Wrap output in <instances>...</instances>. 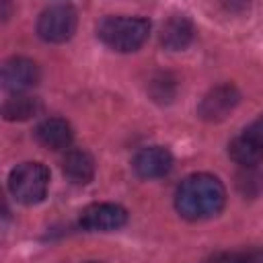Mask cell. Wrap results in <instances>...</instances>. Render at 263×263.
Segmentation results:
<instances>
[{"mask_svg": "<svg viewBox=\"0 0 263 263\" xmlns=\"http://www.w3.org/2000/svg\"><path fill=\"white\" fill-rule=\"evenodd\" d=\"M0 10H2V12H0V16H2L4 21H6V18H8V10H10L8 2H2V4H0Z\"/></svg>", "mask_w": 263, "mask_h": 263, "instance_id": "cell-18", "label": "cell"}, {"mask_svg": "<svg viewBox=\"0 0 263 263\" xmlns=\"http://www.w3.org/2000/svg\"><path fill=\"white\" fill-rule=\"evenodd\" d=\"M86 263H99V261H86Z\"/></svg>", "mask_w": 263, "mask_h": 263, "instance_id": "cell-19", "label": "cell"}, {"mask_svg": "<svg viewBox=\"0 0 263 263\" xmlns=\"http://www.w3.org/2000/svg\"><path fill=\"white\" fill-rule=\"evenodd\" d=\"M228 156L242 168H255L263 162V146H259L249 136L240 134L228 144Z\"/></svg>", "mask_w": 263, "mask_h": 263, "instance_id": "cell-12", "label": "cell"}, {"mask_svg": "<svg viewBox=\"0 0 263 263\" xmlns=\"http://www.w3.org/2000/svg\"><path fill=\"white\" fill-rule=\"evenodd\" d=\"M78 25V14L70 4H51L37 18V35L47 43L68 41Z\"/></svg>", "mask_w": 263, "mask_h": 263, "instance_id": "cell-4", "label": "cell"}, {"mask_svg": "<svg viewBox=\"0 0 263 263\" xmlns=\"http://www.w3.org/2000/svg\"><path fill=\"white\" fill-rule=\"evenodd\" d=\"M193 23L185 14H173L160 29V43L168 51H181L193 41Z\"/></svg>", "mask_w": 263, "mask_h": 263, "instance_id": "cell-10", "label": "cell"}, {"mask_svg": "<svg viewBox=\"0 0 263 263\" xmlns=\"http://www.w3.org/2000/svg\"><path fill=\"white\" fill-rule=\"evenodd\" d=\"M242 134L249 136L251 140H255L259 146H263V115H259L255 121H251V123L245 127Z\"/></svg>", "mask_w": 263, "mask_h": 263, "instance_id": "cell-17", "label": "cell"}, {"mask_svg": "<svg viewBox=\"0 0 263 263\" xmlns=\"http://www.w3.org/2000/svg\"><path fill=\"white\" fill-rule=\"evenodd\" d=\"M35 138L49 150H66L74 140L72 125L62 117H47L35 127Z\"/></svg>", "mask_w": 263, "mask_h": 263, "instance_id": "cell-9", "label": "cell"}, {"mask_svg": "<svg viewBox=\"0 0 263 263\" xmlns=\"http://www.w3.org/2000/svg\"><path fill=\"white\" fill-rule=\"evenodd\" d=\"M236 187L245 197H257L263 191V173L255 168H242L236 175Z\"/></svg>", "mask_w": 263, "mask_h": 263, "instance_id": "cell-15", "label": "cell"}, {"mask_svg": "<svg viewBox=\"0 0 263 263\" xmlns=\"http://www.w3.org/2000/svg\"><path fill=\"white\" fill-rule=\"evenodd\" d=\"M127 222V212L119 203L99 201L90 203L80 214V226L88 232H111Z\"/></svg>", "mask_w": 263, "mask_h": 263, "instance_id": "cell-6", "label": "cell"}, {"mask_svg": "<svg viewBox=\"0 0 263 263\" xmlns=\"http://www.w3.org/2000/svg\"><path fill=\"white\" fill-rule=\"evenodd\" d=\"M39 109H41V103H39L37 97L18 92V95H12L10 99L4 101V105H2V117L6 121H27L33 115H37Z\"/></svg>", "mask_w": 263, "mask_h": 263, "instance_id": "cell-13", "label": "cell"}, {"mask_svg": "<svg viewBox=\"0 0 263 263\" xmlns=\"http://www.w3.org/2000/svg\"><path fill=\"white\" fill-rule=\"evenodd\" d=\"M238 103H240L238 88L230 82H224V84L210 88L201 97V101L197 105V115H199V119H203L208 123H218V121H224L236 109Z\"/></svg>", "mask_w": 263, "mask_h": 263, "instance_id": "cell-5", "label": "cell"}, {"mask_svg": "<svg viewBox=\"0 0 263 263\" xmlns=\"http://www.w3.org/2000/svg\"><path fill=\"white\" fill-rule=\"evenodd\" d=\"M8 189L23 205H35L45 199L49 189V171L41 162L16 164L8 175Z\"/></svg>", "mask_w": 263, "mask_h": 263, "instance_id": "cell-3", "label": "cell"}, {"mask_svg": "<svg viewBox=\"0 0 263 263\" xmlns=\"http://www.w3.org/2000/svg\"><path fill=\"white\" fill-rule=\"evenodd\" d=\"M226 203V189L222 181L210 173H195L185 177L175 191V208L181 218L197 222L214 218Z\"/></svg>", "mask_w": 263, "mask_h": 263, "instance_id": "cell-1", "label": "cell"}, {"mask_svg": "<svg viewBox=\"0 0 263 263\" xmlns=\"http://www.w3.org/2000/svg\"><path fill=\"white\" fill-rule=\"evenodd\" d=\"M62 173L74 185H88L95 177V160L82 148H72L62 158Z\"/></svg>", "mask_w": 263, "mask_h": 263, "instance_id": "cell-11", "label": "cell"}, {"mask_svg": "<svg viewBox=\"0 0 263 263\" xmlns=\"http://www.w3.org/2000/svg\"><path fill=\"white\" fill-rule=\"evenodd\" d=\"M132 166L140 179H160L171 173L173 154L164 146H148L134 156Z\"/></svg>", "mask_w": 263, "mask_h": 263, "instance_id": "cell-8", "label": "cell"}, {"mask_svg": "<svg viewBox=\"0 0 263 263\" xmlns=\"http://www.w3.org/2000/svg\"><path fill=\"white\" fill-rule=\"evenodd\" d=\"M205 263H263V251H242V253H216Z\"/></svg>", "mask_w": 263, "mask_h": 263, "instance_id": "cell-16", "label": "cell"}, {"mask_svg": "<svg viewBox=\"0 0 263 263\" xmlns=\"http://www.w3.org/2000/svg\"><path fill=\"white\" fill-rule=\"evenodd\" d=\"M0 78H2V86L6 90L18 95V92L33 88L39 82V68L33 60L23 58V55H14L2 64Z\"/></svg>", "mask_w": 263, "mask_h": 263, "instance_id": "cell-7", "label": "cell"}, {"mask_svg": "<svg viewBox=\"0 0 263 263\" xmlns=\"http://www.w3.org/2000/svg\"><path fill=\"white\" fill-rule=\"evenodd\" d=\"M97 35L109 49L129 53L150 37V21L144 16H105L97 25Z\"/></svg>", "mask_w": 263, "mask_h": 263, "instance_id": "cell-2", "label": "cell"}, {"mask_svg": "<svg viewBox=\"0 0 263 263\" xmlns=\"http://www.w3.org/2000/svg\"><path fill=\"white\" fill-rule=\"evenodd\" d=\"M148 95L152 97V101L166 105L175 99L177 95V78L168 72H158L148 80Z\"/></svg>", "mask_w": 263, "mask_h": 263, "instance_id": "cell-14", "label": "cell"}]
</instances>
